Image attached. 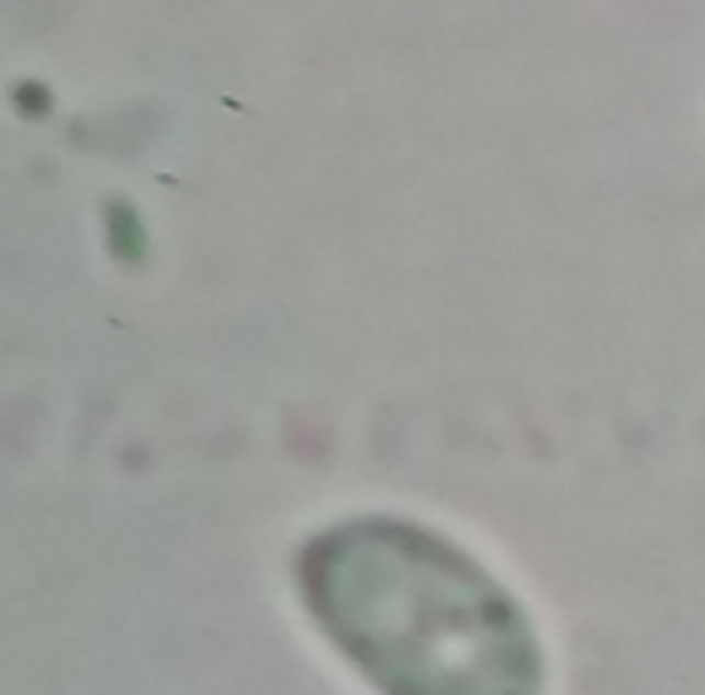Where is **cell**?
<instances>
[{
  "mask_svg": "<svg viewBox=\"0 0 705 695\" xmlns=\"http://www.w3.org/2000/svg\"><path fill=\"white\" fill-rule=\"evenodd\" d=\"M300 594L382 695H541V648L503 584L411 522H344L300 556Z\"/></svg>",
  "mask_w": 705,
  "mask_h": 695,
  "instance_id": "1",
  "label": "cell"
}]
</instances>
